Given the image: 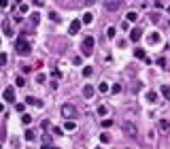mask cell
<instances>
[{
	"mask_svg": "<svg viewBox=\"0 0 170 149\" xmlns=\"http://www.w3.org/2000/svg\"><path fill=\"white\" fill-rule=\"evenodd\" d=\"M102 126H104V128H111V126H113V121H111V119H104V121H102Z\"/></svg>",
	"mask_w": 170,
	"mask_h": 149,
	"instance_id": "33",
	"label": "cell"
},
{
	"mask_svg": "<svg viewBox=\"0 0 170 149\" xmlns=\"http://www.w3.org/2000/svg\"><path fill=\"white\" fill-rule=\"evenodd\" d=\"M81 51L85 56H91V51H94V36H85V41L81 45Z\"/></svg>",
	"mask_w": 170,
	"mask_h": 149,
	"instance_id": "3",
	"label": "cell"
},
{
	"mask_svg": "<svg viewBox=\"0 0 170 149\" xmlns=\"http://www.w3.org/2000/svg\"><path fill=\"white\" fill-rule=\"evenodd\" d=\"M75 128H77V123L72 121V119H66V123H64V128H62V130H68V132H72Z\"/></svg>",
	"mask_w": 170,
	"mask_h": 149,
	"instance_id": "9",
	"label": "cell"
},
{
	"mask_svg": "<svg viewBox=\"0 0 170 149\" xmlns=\"http://www.w3.org/2000/svg\"><path fill=\"white\" fill-rule=\"evenodd\" d=\"M98 115H100V117H104V115H106V107H102V105H100V107H98Z\"/></svg>",
	"mask_w": 170,
	"mask_h": 149,
	"instance_id": "26",
	"label": "cell"
},
{
	"mask_svg": "<svg viewBox=\"0 0 170 149\" xmlns=\"http://www.w3.org/2000/svg\"><path fill=\"white\" fill-rule=\"evenodd\" d=\"M147 100H149V102H155V100H157V94H155V92H149V94H147Z\"/></svg>",
	"mask_w": 170,
	"mask_h": 149,
	"instance_id": "20",
	"label": "cell"
},
{
	"mask_svg": "<svg viewBox=\"0 0 170 149\" xmlns=\"http://www.w3.org/2000/svg\"><path fill=\"white\" fill-rule=\"evenodd\" d=\"M23 136H26V141H34V130H26V134H23Z\"/></svg>",
	"mask_w": 170,
	"mask_h": 149,
	"instance_id": "19",
	"label": "cell"
},
{
	"mask_svg": "<svg viewBox=\"0 0 170 149\" xmlns=\"http://www.w3.org/2000/svg\"><path fill=\"white\" fill-rule=\"evenodd\" d=\"M168 13H170V5H168Z\"/></svg>",
	"mask_w": 170,
	"mask_h": 149,
	"instance_id": "37",
	"label": "cell"
},
{
	"mask_svg": "<svg viewBox=\"0 0 170 149\" xmlns=\"http://www.w3.org/2000/svg\"><path fill=\"white\" fill-rule=\"evenodd\" d=\"M4 100L7 102H13L15 100V87H7L4 90Z\"/></svg>",
	"mask_w": 170,
	"mask_h": 149,
	"instance_id": "5",
	"label": "cell"
},
{
	"mask_svg": "<svg viewBox=\"0 0 170 149\" xmlns=\"http://www.w3.org/2000/svg\"><path fill=\"white\" fill-rule=\"evenodd\" d=\"M91 19H94V17H91V13H85V15L81 17V23H91Z\"/></svg>",
	"mask_w": 170,
	"mask_h": 149,
	"instance_id": "16",
	"label": "cell"
},
{
	"mask_svg": "<svg viewBox=\"0 0 170 149\" xmlns=\"http://www.w3.org/2000/svg\"><path fill=\"white\" fill-rule=\"evenodd\" d=\"M134 56H136V58H142V60H145V51H142V49H136V51H134Z\"/></svg>",
	"mask_w": 170,
	"mask_h": 149,
	"instance_id": "29",
	"label": "cell"
},
{
	"mask_svg": "<svg viewBox=\"0 0 170 149\" xmlns=\"http://www.w3.org/2000/svg\"><path fill=\"white\" fill-rule=\"evenodd\" d=\"M2 111H4V105H2V102H0V113H2Z\"/></svg>",
	"mask_w": 170,
	"mask_h": 149,
	"instance_id": "36",
	"label": "cell"
},
{
	"mask_svg": "<svg viewBox=\"0 0 170 149\" xmlns=\"http://www.w3.org/2000/svg\"><path fill=\"white\" fill-rule=\"evenodd\" d=\"M40 149H51V145H43V147H40Z\"/></svg>",
	"mask_w": 170,
	"mask_h": 149,
	"instance_id": "35",
	"label": "cell"
},
{
	"mask_svg": "<svg viewBox=\"0 0 170 149\" xmlns=\"http://www.w3.org/2000/svg\"><path fill=\"white\" fill-rule=\"evenodd\" d=\"M104 9L106 11H117L119 9V2H104Z\"/></svg>",
	"mask_w": 170,
	"mask_h": 149,
	"instance_id": "11",
	"label": "cell"
},
{
	"mask_svg": "<svg viewBox=\"0 0 170 149\" xmlns=\"http://www.w3.org/2000/svg\"><path fill=\"white\" fill-rule=\"evenodd\" d=\"M100 141H102V143H111V136L104 132V134H100Z\"/></svg>",
	"mask_w": 170,
	"mask_h": 149,
	"instance_id": "27",
	"label": "cell"
},
{
	"mask_svg": "<svg viewBox=\"0 0 170 149\" xmlns=\"http://www.w3.org/2000/svg\"><path fill=\"white\" fill-rule=\"evenodd\" d=\"M2 32H4V36H15V30H13L9 19H4V23H2Z\"/></svg>",
	"mask_w": 170,
	"mask_h": 149,
	"instance_id": "4",
	"label": "cell"
},
{
	"mask_svg": "<svg viewBox=\"0 0 170 149\" xmlns=\"http://www.w3.org/2000/svg\"><path fill=\"white\" fill-rule=\"evenodd\" d=\"M149 43H151V45H153V43H160V34H157V32H151V34H149Z\"/></svg>",
	"mask_w": 170,
	"mask_h": 149,
	"instance_id": "14",
	"label": "cell"
},
{
	"mask_svg": "<svg viewBox=\"0 0 170 149\" xmlns=\"http://www.w3.org/2000/svg\"><path fill=\"white\" fill-rule=\"evenodd\" d=\"M15 51L19 53V56H30V51H32V47H30V43L23 38V36H19L17 38V43H15Z\"/></svg>",
	"mask_w": 170,
	"mask_h": 149,
	"instance_id": "1",
	"label": "cell"
},
{
	"mask_svg": "<svg viewBox=\"0 0 170 149\" xmlns=\"http://www.w3.org/2000/svg\"><path fill=\"white\" fill-rule=\"evenodd\" d=\"M126 19H128V21H136V19H138V13H136V11H130V13L126 15Z\"/></svg>",
	"mask_w": 170,
	"mask_h": 149,
	"instance_id": "13",
	"label": "cell"
},
{
	"mask_svg": "<svg viewBox=\"0 0 170 149\" xmlns=\"http://www.w3.org/2000/svg\"><path fill=\"white\" fill-rule=\"evenodd\" d=\"M62 115H64L66 119H75L79 113H77V107H75V105H64V107H62Z\"/></svg>",
	"mask_w": 170,
	"mask_h": 149,
	"instance_id": "2",
	"label": "cell"
},
{
	"mask_svg": "<svg viewBox=\"0 0 170 149\" xmlns=\"http://www.w3.org/2000/svg\"><path fill=\"white\" fill-rule=\"evenodd\" d=\"M124 128H126V134H128V136H132V138L136 136V128L132 126V123H124Z\"/></svg>",
	"mask_w": 170,
	"mask_h": 149,
	"instance_id": "7",
	"label": "cell"
},
{
	"mask_svg": "<svg viewBox=\"0 0 170 149\" xmlns=\"http://www.w3.org/2000/svg\"><path fill=\"white\" fill-rule=\"evenodd\" d=\"M4 62H7V53H0V66H2Z\"/></svg>",
	"mask_w": 170,
	"mask_h": 149,
	"instance_id": "34",
	"label": "cell"
},
{
	"mask_svg": "<svg viewBox=\"0 0 170 149\" xmlns=\"http://www.w3.org/2000/svg\"><path fill=\"white\" fill-rule=\"evenodd\" d=\"M38 21H40V15H38V13H32V23H34V26H36Z\"/></svg>",
	"mask_w": 170,
	"mask_h": 149,
	"instance_id": "24",
	"label": "cell"
},
{
	"mask_svg": "<svg viewBox=\"0 0 170 149\" xmlns=\"http://www.w3.org/2000/svg\"><path fill=\"white\" fill-rule=\"evenodd\" d=\"M98 90H100V92H109V85H106V83H104V81H102V83H100V85H98Z\"/></svg>",
	"mask_w": 170,
	"mask_h": 149,
	"instance_id": "31",
	"label": "cell"
},
{
	"mask_svg": "<svg viewBox=\"0 0 170 149\" xmlns=\"http://www.w3.org/2000/svg\"><path fill=\"white\" fill-rule=\"evenodd\" d=\"M91 72H94V68H91V66H85V68H83V77H89Z\"/></svg>",
	"mask_w": 170,
	"mask_h": 149,
	"instance_id": "22",
	"label": "cell"
},
{
	"mask_svg": "<svg viewBox=\"0 0 170 149\" xmlns=\"http://www.w3.org/2000/svg\"><path fill=\"white\" fill-rule=\"evenodd\" d=\"M79 30H81V21H79V19H75V21L70 23L68 32H70V34H79Z\"/></svg>",
	"mask_w": 170,
	"mask_h": 149,
	"instance_id": "6",
	"label": "cell"
},
{
	"mask_svg": "<svg viewBox=\"0 0 170 149\" xmlns=\"http://www.w3.org/2000/svg\"><path fill=\"white\" fill-rule=\"evenodd\" d=\"M140 36H142V30H140V28H134V30L130 32V38H132V41H138Z\"/></svg>",
	"mask_w": 170,
	"mask_h": 149,
	"instance_id": "10",
	"label": "cell"
},
{
	"mask_svg": "<svg viewBox=\"0 0 170 149\" xmlns=\"http://www.w3.org/2000/svg\"><path fill=\"white\" fill-rule=\"evenodd\" d=\"M15 81H17V87H23V85H26V79H23V77H17Z\"/></svg>",
	"mask_w": 170,
	"mask_h": 149,
	"instance_id": "23",
	"label": "cell"
},
{
	"mask_svg": "<svg viewBox=\"0 0 170 149\" xmlns=\"http://www.w3.org/2000/svg\"><path fill=\"white\" fill-rule=\"evenodd\" d=\"M162 94H164V98L170 100V85H162Z\"/></svg>",
	"mask_w": 170,
	"mask_h": 149,
	"instance_id": "15",
	"label": "cell"
},
{
	"mask_svg": "<svg viewBox=\"0 0 170 149\" xmlns=\"http://www.w3.org/2000/svg\"><path fill=\"white\" fill-rule=\"evenodd\" d=\"M28 9H30L28 2H21V5H19V13H28Z\"/></svg>",
	"mask_w": 170,
	"mask_h": 149,
	"instance_id": "21",
	"label": "cell"
},
{
	"mask_svg": "<svg viewBox=\"0 0 170 149\" xmlns=\"http://www.w3.org/2000/svg\"><path fill=\"white\" fill-rule=\"evenodd\" d=\"M111 92H113V94H119V92H121V85H119V83H115V85L111 87Z\"/></svg>",
	"mask_w": 170,
	"mask_h": 149,
	"instance_id": "25",
	"label": "cell"
},
{
	"mask_svg": "<svg viewBox=\"0 0 170 149\" xmlns=\"http://www.w3.org/2000/svg\"><path fill=\"white\" fill-rule=\"evenodd\" d=\"M49 19H53V21H58L60 17H58V13H53V11H49Z\"/></svg>",
	"mask_w": 170,
	"mask_h": 149,
	"instance_id": "32",
	"label": "cell"
},
{
	"mask_svg": "<svg viewBox=\"0 0 170 149\" xmlns=\"http://www.w3.org/2000/svg\"><path fill=\"white\" fill-rule=\"evenodd\" d=\"M94 92H96L94 85H85V87H83V96H85V98H94Z\"/></svg>",
	"mask_w": 170,
	"mask_h": 149,
	"instance_id": "8",
	"label": "cell"
},
{
	"mask_svg": "<svg viewBox=\"0 0 170 149\" xmlns=\"http://www.w3.org/2000/svg\"><path fill=\"white\" fill-rule=\"evenodd\" d=\"M26 102H28V105H36V107H40V100H36V98H32V96L26 98Z\"/></svg>",
	"mask_w": 170,
	"mask_h": 149,
	"instance_id": "18",
	"label": "cell"
},
{
	"mask_svg": "<svg viewBox=\"0 0 170 149\" xmlns=\"http://www.w3.org/2000/svg\"><path fill=\"white\" fill-rule=\"evenodd\" d=\"M115 34H117V28H115V26H111V28L106 30V36H109V38H115Z\"/></svg>",
	"mask_w": 170,
	"mask_h": 149,
	"instance_id": "17",
	"label": "cell"
},
{
	"mask_svg": "<svg viewBox=\"0 0 170 149\" xmlns=\"http://www.w3.org/2000/svg\"><path fill=\"white\" fill-rule=\"evenodd\" d=\"M21 121H23V123H26V126H28V123L32 121V115H23V117H21Z\"/></svg>",
	"mask_w": 170,
	"mask_h": 149,
	"instance_id": "28",
	"label": "cell"
},
{
	"mask_svg": "<svg viewBox=\"0 0 170 149\" xmlns=\"http://www.w3.org/2000/svg\"><path fill=\"white\" fill-rule=\"evenodd\" d=\"M160 128H162L164 132H168V130H170V121H168V119H162V121H160Z\"/></svg>",
	"mask_w": 170,
	"mask_h": 149,
	"instance_id": "12",
	"label": "cell"
},
{
	"mask_svg": "<svg viewBox=\"0 0 170 149\" xmlns=\"http://www.w3.org/2000/svg\"><path fill=\"white\" fill-rule=\"evenodd\" d=\"M15 111H19V113H23V111H26V105H21V102H19V105H15Z\"/></svg>",
	"mask_w": 170,
	"mask_h": 149,
	"instance_id": "30",
	"label": "cell"
}]
</instances>
